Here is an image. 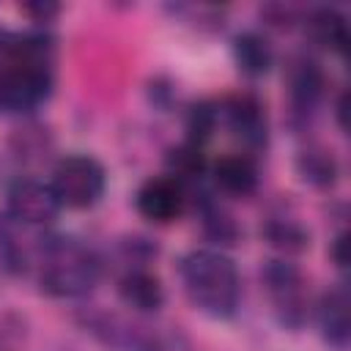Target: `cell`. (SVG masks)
<instances>
[{
    "label": "cell",
    "mask_w": 351,
    "mask_h": 351,
    "mask_svg": "<svg viewBox=\"0 0 351 351\" xmlns=\"http://www.w3.org/2000/svg\"><path fill=\"white\" fill-rule=\"evenodd\" d=\"M299 173L304 181H310L313 186H332L337 178V162L321 151V148H310L299 154Z\"/></svg>",
    "instance_id": "15"
},
{
    "label": "cell",
    "mask_w": 351,
    "mask_h": 351,
    "mask_svg": "<svg viewBox=\"0 0 351 351\" xmlns=\"http://www.w3.org/2000/svg\"><path fill=\"white\" fill-rule=\"evenodd\" d=\"M118 296L123 304H129L132 310H140V313H156L165 302L162 282L145 269H129L118 280Z\"/></svg>",
    "instance_id": "9"
},
{
    "label": "cell",
    "mask_w": 351,
    "mask_h": 351,
    "mask_svg": "<svg viewBox=\"0 0 351 351\" xmlns=\"http://www.w3.org/2000/svg\"><path fill=\"white\" fill-rule=\"evenodd\" d=\"M225 121H228L230 132L244 145L261 148L266 143V118H263V107L255 96H250V93L230 96L225 101Z\"/></svg>",
    "instance_id": "8"
},
{
    "label": "cell",
    "mask_w": 351,
    "mask_h": 351,
    "mask_svg": "<svg viewBox=\"0 0 351 351\" xmlns=\"http://www.w3.org/2000/svg\"><path fill=\"white\" fill-rule=\"evenodd\" d=\"M134 206L137 211L148 219V222H173L181 208H184V189L176 178H148L140 189H137V197H134Z\"/></svg>",
    "instance_id": "7"
},
{
    "label": "cell",
    "mask_w": 351,
    "mask_h": 351,
    "mask_svg": "<svg viewBox=\"0 0 351 351\" xmlns=\"http://www.w3.org/2000/svg\"><path fill=\"white\" fill-rule=\"evenodd\" d=\"M181 282L189 302L211 315L230 318L239 307V271L236 263L217 250H195L181 261Z\"/></svg>",
    "instance_id": "1"
},
{
    "label": "cell",
    "mask_w": 351,
    "mask_h": 351,
    "mask_svg": "<svg viewBox=\"0 0 351 351\" xmlns=\"http://www.w3.org/2000/svg\"><path fill=\"white\" fill-rule=\"evenodd\" d=\"M346 247H348V239H346V233H337V236H335V241H332V250H329V255H332V261H335L340 269H346V266H348V255H346Z\"/></svg>",
    "instance_id": "20"
},
{
    "label": "cell",
    "mask_w": 351,
    "mask_h": 351,
    "mask_svg": "<svg viewBox=\"0 0 351 351\" xmlns=\"http://www.w3.org/2000/svg\"><path fill=\"white\" fill-rule=\"evenodd\" d=\"M203 225H206V233H208L217 244H233L236 236H239L233 219H230L225 211H219V208H206Z\"/></svg>",
    "instance_id": "19"
},
{
    "label": "cell",
    "mask_w": 351,
    "mask_h": 351,
    "mask_svg": "<svg viewBox=\"0 0 351 351\" xmlns=\"http://www.w3.org/2000/svg\"><path fill=\"white\" fill-rule=\"evenodd\" d=\"M263 236L269 239L271 247L282 250V252H299L307 247V233L302 230V225H296L293 219H269L263 228Z\"/></svg>",
    "instance_id": "16"
},
{
    "label": "cell",
    "mask_w": 351,
    "mask_h": 351,
    "mask_svg": "<svg viewBox=\"0 0 351 351\" xmlns=\"http://www.w3.org/2000/svg\"><path fill=\"white\" fill-rule=\"evenodd\" d=\"M5 197H8V214L25 225H49L60 211L52 186L33 178L14 181Z\"/></svg>",
    "instance_id": "6"
},
{
    "label": "cell",
    "mask_w": 351,
    "mask_h": 351,
    "mask_svg": "<svg viewBox=\"0 0 351 351\" xmlns=\"http://www.w3.org/2000/svg\"><path fill=\"white\" fill-rule=\"evenodd\" d=\"M307 30H310V38L326 49H335V52H343L346 44H348V25H346V16L335 8H315L310 16H307Z\"/></svg>",
    "instance_id": "13"
},
{
    "label": "cell",
    "mask_w": 351,
    "mask_h": 351,
    "mask_svg": "<svg viewBox=\"0 0 351 351\" xmlns=\"http://www.w3.org/2000/svg\"><path fill=\"white\" fill-rule=\"evenodd\" d=\"M167 165L173 170V178L181 184V178H197L206 170V156L200 151V145H178L167 154Z\"/></svg>",
    "instance_id": "17"
},
{
    "label": "cell",
    "mask_w": 351,
    "mask_h": 351,
    "mask_svg": "<svg viewBox=\"0 0 351 351\" xmlns=\"http://www.w3.org/2000/svg\"><path fill=\"white\" fill-rule=\"evenodd\" d=\"M104 167L85 154H71L52 173V192L66 208H90L104 195Z\"/></svg>",
    "instance_id": "3"
},
{
    "label": "cell",
    "mask_w": 351,
    "mask_h": 351,
    "mask_svg": "<svg viewBox=\"0 0 351 351\" xmlns=\"http://www.w3.org/2000/svg\"><path fill=\"white\" fill-rule=\"evenodd\" d=\"M233 58L244 74L261 77L271 66V47L258 33H239L233 38Z\"/></svg>",
    "instance_id": "14"
},
{
    "label": "cell",
    "mask_w": 351,
    "mask_h": 351,
    "mask_svg": "<svg viewBox=\"0 0 351 351\" xmlns=\"http://www.w3.org/2000/svg\"><path fill=\"white\" fill-rule=\"evenodd\" d=\"M214 126H217V110L211 104L200 101V104H195L189 110V115H186V134H189V143L192 145L206 143L211 137Z\"/></svg>",
    "instance_id": "18"
},
{
    "label": "cell",
    "mask_w": 351,
    "mask_h": 351,
    "mask_svg": "<svg viewBox=\"0 0 351 351\" xmlns=\"http://www.w3.org/2000/svg\"><path fill=\"white\" fill-rule=\"evenodd\" d=\"M348 291L340 285V288H332L324 299H321V332L326 337L329 346L335 348H346L348 346V335H351V313H348Z\"/></svg>",
    "instance_id": "11"
},
{
    "label": "cell",
    "mask_w": 351,
    "mask_h": 351,
    "mask_svg": "<svg viewBox=\"0 0 351 351\" xmlns=\"http://www.w3.org/2000/svg\"><path fill=\"white\" fill-rule=\"evenodd\" d=\"M214 181L228 195H250L258 186V167L244 154H228L214 165Z\"/></svg>",
    "instance_id": "12"
},
{
    "label": "cell",
    "mask_w": 351,
    "mask_h": 351,
    "mask_svg": "<svg viewBox=\"0 0 351 351\" xmlns=\"http://www.w3.org/2000/svg\"><path fill=\"white\" fill-rule=\"evenodd\" d=\"M261 277H263V285L274 304L277 318L285 326L299 329L307 318V291H304V280L299 269L288 261H269Z\"/></svg>",
    "instance_id": "4"
},
{
    "label": "cell",
    "mask_w": 351,
    "mask_h": 351,
    "mask_svg": "<svg viewBox=\"0 0 351 351\" xmlns=\"http://www.w3.org/2000/svg\"><path fill=\"white\" fill-rule=\"evenodd\" d=\"M288 85H291V107L296 118H304L307 112L315 110L321 90H324V77L321 69L313 60H296L288 71Z\"/></svg>",
    "instance_id": "10"
},
{
    "label": "cell",
    "mask_w": 351,
    "mask_h": 351,
    "mask_svg": "<svg viewBox=\"0 0 351 351\" xmlns=\"http://www.w3.org/2000/svg\"><path fill=\"white\" fill-rule=\"evenodd\" d=\"M52 77L44 63L14 60L0 71V112H27L49 96Z\"/></svg>",
    "instance_id": "5"
},
{
    "label": "cell",
    "mask_w": 351,
    "mask_h": 351,
    "mask_svg": "<svg viewBox=\"0 0 351 351\" xmlns=\"http://www.w3.org/2000/svg\"><path fill=\"white\" fill-rule=\"evenodd\" d=\"M25 11L38 14V22H41V19H47L49 14H55V11H58V5H25Z\"/></svg>",
    "instance_id": "21"
},
{
    "label": "cell",
    "mask_w": 351,
    "mask_h": 351,
    "mask_svg": "<svg viewBox=\"0 0 351 351\" xmlns=\"http://www.w3.org/2000/svg\"><path fill=\"white\" fill-rule=\"evenodd\" d=\"M101 274V263L90 247L77 239L55 236L41 250L38 282L49 296H82Z\"/></svg>",
    "instance_id": "2"
}]
</instances>
